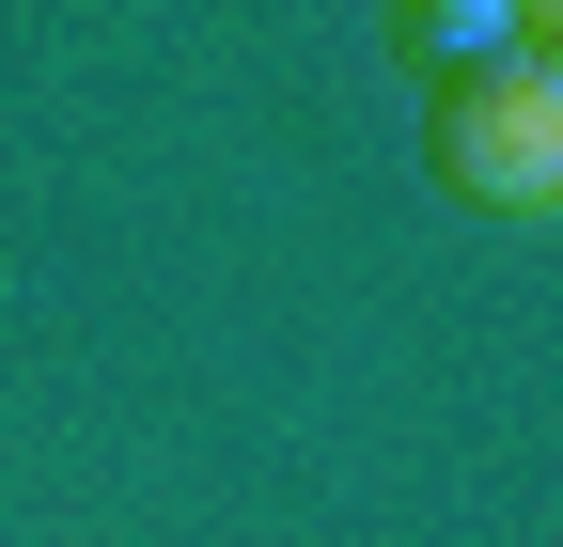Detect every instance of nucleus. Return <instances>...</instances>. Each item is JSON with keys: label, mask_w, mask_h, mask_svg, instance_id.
Instances as JSON below:
<instances>
[{"label": "nucleus", "mask_w": 563, "mask_h": 547, "mask_svg": "<svg viewBox=\"0 0 563 547\" xmlns=\"http://www.w3.org/2000/svg\"><path fill=\"white\" fill-rule=\"evenodd\" d=\"M439 172L485 220H548L563 203V63L548 47H501V63L439 79Z\"/></svg>", "instance_id": "nucleus-1"}, {"label": "nucleus", "mask_w": 563, "mask_h": 547, "mask_svg": "<svg viewBox=\"0 0 563 547\" xmlns=\"http://www.w3.org/2000/svg\"><path fill=\"white\" fill-rule=\"evenodd\" d=\"M532 16H548V0H532Z\"/></svg>", "instance_id": "nucleus-2"}]
</instances>
